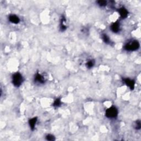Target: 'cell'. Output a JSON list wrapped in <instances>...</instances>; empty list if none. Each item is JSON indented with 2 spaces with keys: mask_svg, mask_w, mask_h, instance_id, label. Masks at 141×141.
I'll return each mask as SVG.
<instances>
[{
  "mask_svg": "<svg viewBox=\"0 0 141 141\" xmlns=\"http://www.w3.org/2000/svg\"><path fill=\"white\" fill-rule=\"evenodd\" d=\"M23 82V77L19 73H15L12 76V83L16 87H20Z\"/></svg>",
  "mask_w": 141,
  "mask_h": 141,
  "instance_id": "6da1fadb",
  "label": "cell"
},
{
  "mask_svg": "<svg viewBox=\"0 0 141 141\" xmlns=\"http://www.w3.org/2000/svg\"><path fill=\"white\" fill-rule=\"evenodd\" d=\"M139 48V44L137 41L134 40L126 44L124 48L127 51H135Z\"/></svg>",
  "mask_w": 141,
  "mask_h": 141,
  "instance_id": "7a4b0ae2",
  "label": "cell"
},
{
  "mask_svg": "<svg viewBox=\"0 0 141 141\" xmlns=\"http://www.w3.org/2000/svg\"><path fill=\"white\" fill-rule=\"evenodd\" d=\"M105 115L108 118H115L117 117L118 115V110L116 107L115 106H111L106 111Z\"/></svg>",
  "mask_w": 141,
  "mask_h": 141,
  "instance_id": "3957f363",
  "label": "cell"
},
{
  "mask_svg": "<svg viewBox=\"0 0 141 141\" xmlns=\"http://www.w3.org/2000/svg\"><path fill=\"white\" fill-rule=\"evenodd\" d=\"M123 81L125 82L126 84L127 85L128 87H129L131 89H134L135 83L133 80H132L129 78H125L123 79Z\"/></svg>",
  "mask_w": 141,
  "mask_h": 141,
  "instance_id": "277c9868",
  "label": "cell"
},
{
  "mask_svg": "<svg viewBox=\"0 0 141 141\" xmlns=\"http://www.w3.org/2000/svg\"><path fill=\"white\" fill-rule=\"evenodd\" d=\"M118 12H119L120 15L121 17L122 18H126L128 16V11L124 7H121L120 8L119 10H118Z\"/></svg>",
  "mask_w": 141,
  "mask_h": 141,
  "instance_id": "5b68a950",
  "label": "cell"
},
{
  "mask_svg": "<svg viewBox=\"0 0 141 141\" xmlns=\"http://www.w3.org/2000/svg\"><path fill=\"white\" fill-rule=\"evenodd\" d=\"M35 81L39 83H45V78L40 73H37L35 76Z\"/></svg>",
  "mask_w": 141,
  "mask_h": 141,
  "instance_id": "8992f818",
  "label": "cell"
},
{
  "mask_svg": "<svg viewBox=\"0 0 141 141\" xmlns=\"http://www.w3.org/2000/svg\"><path fill=\"white\" fill-rule=\"evenodd\" d=\"M9 21L12 23L18 24L20 22V19H19L18 16L15 15H10L9 17Z\"/></svg>",
  "mask_w": 141,
  "mask_h": 141,
  "instance_id": "52a82bcc",
  "label": "cell"
},
{
  "mask_svg": "<svg viewBox=\"0 0 141 141\" xmlns=\"http://www.w3.org/2000/svg\"><path fill=\"white\" fill-rule=\"evenodd\" d=\"M120 28V24L117 23V22H115V23L112 24L111 26V30H112V32L116 33L119 32Z\"/></svg>",
  "mask_w": 141,
  "mask_h": 141,
  "instance_id": "ba28073f",
  "label": "cell"
},
{
  "mask_svg": "<svg viewBox=\"0 0 141 141\" xmlns=\"http://www.w3.org/2000/svg\"><path fill=\"white\" fill-rule=\"evenodd\" d=\"M37 117H34L33 118L30 119L29 121V126L30 127V128H31L32 130H34L35 127L36 123H37Z\"/></svg>",
  "mask_w": 141,
  "mask_h": 141,
  "instance_id": "9c48e42d",
  "label": "cell"
},
{
  "mask_svg": "<svg viewBox=\"0 0 141 141\" xmlns=\"http://www.w3.org/2000/svg\"><path fill=\"white\" fill-rule=\"evenodd\" d=\"M94 64H95L94 61L93 60H91L88 61L87 62L86 66H87V67L88 68H91L93 67Z\"/></svg>",
  "mask_w": 141,
  "mask_h": 141,
  "instance_id": "30bf717a",
  "label": "cell"
},
{
  "mask_svg": "<svg viewBox=\"0 0 141 141\" xmlns=\"http://www.w3.org/2000/svg\"><path fill=\"white\" fill-rule=\"evenodd\" d=\"M102 39H103V41L105 43H106V44L110 43V39H109L108 36H107L106 34H104L102 35Z\"/></svg>",
  "mask_w": 141,
  "mask_h": 141,
  "instance_id": "8fae6325",
  "label": "cell"
},
{
  "mask_svg": "<svg viewBox=\"0 0 141 141\" xmlns=\"http://www.w3.org/2000/svg\"><path fill=\"white\" fill-rule=\"evenodd\" d=\"M97 3L98 5L101 7H105L107 4V2L106 1H104V0H100V1H98Z\"/></svg>",
  "mask_w": 141,
  "mask_h": 141,
  "instance_id": "7c38bea8",
  "label": "cell"
},
{
  "mask_svg": "<svg viewBox=\"0 0 141 141\" xmlns=\"http://www.w3.org/2000/svg\"><path fill=\"white\" fill-rule=\"evenodd\" d=\"M61 101L60 99H57L56 100L54 101V106H55V107L60 106L61 105Z\"/></svg>",
  "mask_w": 141,
  "mask_h": 141,
  "instance_id": "4fadbf2b",
  "label": "cell"
},
{
  "mask_svg": "<svg viewBox=\"0 0 141 141\" xmlns=\"http://www.w3.org/2000/svg\"><path fill=\"white\" fill-rule=\"evenodd\" d=\"M46 138L48 140H54L55 139V137L54 136H52L51 134H48L47 135L46 137Z\"/></svg>",
  "mask_w": 141,
  "mask_h": 141,
  "instance_id": "5bb4252c",
  "label": "cell"
},
{
  "mask_svg": "<svg viewBox=\"0 0 141 141\" xmlns=\"http://www.w3.org/2000/svg\"><path fill=\"white\" fill-rule=\"evenodd\" d=\"M136 128L137 129H140V121H137V122H136Z\"/></svg>",
  "mask_w": 141,
  "mask_h": 141,
  "instance_id": "9a60e30c",
  "label": "cell"
}]
</instances>
